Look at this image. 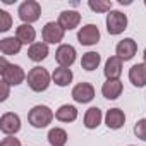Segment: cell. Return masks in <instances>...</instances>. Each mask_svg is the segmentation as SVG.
I'll use <instances>...</instances> for the list:
<instances>
[{"instance_id": "obj_1", "label": "cell", "mask_w": 146, "mask_h": 146, "mask_svg": "<svg viewBox=\"0 0 146 146\" xmlns=\"http://www.w3.org/2000/svg\"><path fill=\"white\" fill-rule=\"evenodd\" d=\"M0 76H2V81L7 83L9 86H19L21 83H24V79H28L26 72L23 70L21 65L7 64L4 57L0 58Z\"/></svg>"}, {"instance_id": "obj_2", "label": "cell", "mask_w": 146, "mask_h": 146, "mask_svg": "<svg viewBox=\"0 0 146 146\" xmlns=\"http://www.w3.org/2000/svg\"><path fill=\"white\" fill-rule=\"evenodd\" d=\"M52 120H53V112L46 105H36L28 113V122L35 129H43L48 124H52Z\"/></svg>"}, {"instance_id": "obj_3", "label": "cell", "mask_w": 146, "mask_h": 146, "mask_svg": "<svg viewBox=\"0 0 146 146\" xmlns=\"http://www.w3.org/2000/svg\"><path fill=\"white\" fill-rule=\"evenodd\" d=\"M50 79H52V76L48 74V70L43 69V67H33L28 72V86L33 91H36V93H41V91L48 90Z\"/></svg>"}, {"instance_id": "obj_4", "label": "cell", "mask_w": 146, "mask_h": 146, "mask_svg": "<svg viewBox=\"0 0 146 146\" xmlns=\"http://www.w3.org/2000/svg\"><path fill=\"white\" fill-rule=\"evenodd\" d=\"M17 14H19V19L23 21V24H31V23H36L41 16V5L35 0H26L23 2L17 9Z\"/></svg>"}, {"instance_id": "obj_5", "label": "cell", "mask_w": 146, "mask_h": 146, "mask_svg": "<svg viewBox=\"0 0 146 146\" xmlns=\"http://www.w3.org/2000/svg\"><path fill=\"white\" fill-rule=\"evenodd\" d=\"M127 29V16L120 11H110L107 14V31L112 36H117Z\"/></svg>"}, {"instance_id": "obj_6", "label": "cell", "mask_w": 146, "mask_h": 146, "mask_svg": "<svg viewBox=\"0 0 146 146\" xmlns=\"http://www.w3.org/2000/svg\"><path fill=\"white\" fill-rule=\"evenodd\" d=\"M0 131L7 136H14L21 131V119L14 112H5L0 117Z\"/></svg>"}, {"instance_id": "obj_7", "label": "cell", "mask_w": 146, "mask_h": 146, "mask_svg": "<svg viewBox=\"0 0 146 146\" xmlns=\"http://www.w3.org/2000/svg\"><path fill=\"white\" fill-rule=\"evenodd\" d=\"M64 33H65L64 28L58 23L52 21V23L45 24V28L41 31V36H43V41L46 45H55V43H60L64 40Z\"/></svg>"}, {"instance_id": "obj_8", "label": "cell", "mask_w": 146, "mask_h": 146, "mask_svg": "<svg viewBox=\"0 0 146 146\" xmlns=\"http://www.w3.org/2000/svg\"><path fill=\"white\" fill-rule=\"evenodd\" d=\"M136 52H137V43H136L132 38H124V40H120V41L117 43V46H115V53H117V57H119L122 62L131 60V58L136 55Z\"/></svg>"}, {"instance_id": "obj_9", "label": "cell", "mask_w": 146, "mask_h": 146, "mask_svg": "<svg viewBox=\"0 0 146 146\" xmlns=\"http://www.w3.org/2000/svg\"><path fill=\"white\" fill-rule=\"evenodd\" d=\"M55 60L58 62L60 67H70L72 64L76 62V48L72 45H60L55 52Z\"/></svg>"}, {"instance_id": "obj_10", "label": "cell", "mask_w": 146, "mask_h": 146, "mask_svg": "<svg viewBox=\"0 0 146 146\" xmlns=\"http://www.w3.org/2000/svg\"><path fill=\"white\" fill-rule=\"evenodd\" d=\"M78 40L81 45L84 46H91V45H96L100 41V29L95 26V24H86L79 29L78 33Z\"/></svg>"}, {"instance_id": "obj_11", "label": "cell", "mask_w": 146, "mask_h": 146, "mask_svg": "<svg viewBox=\"0 0 146 146\" xmlns=\"http://www.w3.org/2000/svg\"><path fill=\"white\" fill-rule=\"evenodd\" d=\"M72 98L78 103H90L95 98V88L90 83H79L72 88Z\"/></svg>"}, {"instance_id": "obj_12", "label": "cell", "mask_w": 146, "mask_h": 146, "mask_svg": "<svg viewBox=\"0 0 146 146\" xmlns=\"http://www.w3.org/2000/svg\"><path fill=\"white\" fill-rule=\"evenodd\" d=\"M57 23L64 28V31L76 29L79 26V23H81V14L78 11H62Z\"/></svg>"}, {"instance_id": "obj_13", "label": "cell", "mask_w": 146, "mask_h": 146, "mask_svg": "<svg viewBox=\"0 0 146 146\" xmlns=\"http://www.w3.org/2000/svg\"><path fill=\"white\" fill-rule=\"evenodd\" d=\"M129 81L136 88L146 86V64H136L129 69Z\"/></svg>"}, {"instance_id": "obj_14", "label": "cell", "mask_w": 146, "mask_h": 146, "mask_svg": "<svg viewBox=\"0 0 146 146\" xmlns=\"http://www.w3.org/2000/svg\"><path fill=\"white\" fill-rule=\"evenodd\" d=\"M105 124H107L108 129H113V131L120 129V127L125 124V115H124V112H122L120 108H110V110H107Z\"/></svg>"}, {"instance_id": "obj_15", "label": "cell", "mask_w": 146, "mask_h": 146, "mask_svg": "<svg viewBox=\"0 0 146 146\" xmlns=\"http://www.w3.org/2000/svg\"><path fill=\"white\" fill-rule=\"evenodd\" d=\"M122 83L119 79H107V83H103L102 86V95L107 100H117L122 95Z\"/></svg>"}, {"instance_id": "obj_16", "label": "cell", "mask_w": 146, "mask_h": 146, "mask_svg": "<svg viewBox=\"0 0 146 146\" xmlns=\"http://www.w3.org/2000/svg\"><path fill=\"white\" fill-rule=\"evenodd\" d=\"M103 72H105V78L107 79H119L120 74H122V60L117 55L110 57L107 60V64H105Z\"/></svg>"}, {"instance_id": "obj_17", "label": "cell", "mask_w": 146, "mask_h": 146, "mask_svg": "<svg viewBox=\"0 0 146 146\" xmlns=\"http://www.w3.org/2000/svg\"><path fill=\"white\" fill-rule=\"evenodd\" d=\"M16 38H17L23 45H33V43H36V41H35L36 31H35V28H33L31 24H21V26H17V29H16Z\"/></svg>"}, {"instance_id": "obj_18", "label": "cell", "mask_w": 146, "mask_h": 146, "mask_svg": "<svg viewBox=\"0 0 146 146\" xmlns=\"http://www.w3.org/2000/svg\"><path fill=\"white\" fill-rule=\"evenodd\" d=\"M21 46H23V43L16 36H7V38L0 40V52L4 55H16L21 52Z\"/></svg>"}, {"instance_id": "obj_19", "label": "cell", "mask_w": 146, "mask_h": 146, "mask_svg": "<svg viewBox=\"0 0 146 146\" xmlns=\"http://www.w3.org/2000/svg\"><path fill=\"white\" fill-rule=\"evenodd\" d=\"M72 78H74V74H72V70L67 69V67H57L53 70V74H52V81L57 84V86H69Z\"/></svg>"}, {"instance_id": "obj_20", "label": "cell", "mask_w": 146, "mask_h": 146, "mask_svg": "<svg viewBox=\"0 0 146 146\" xmlns=\"http://www.w3.org/2000/svg\"><path fill=\"white\" fill-rule=\"evenodd\" d=\"M102 110L98 107H91L88 108V112L84 113V127L86 129H96L100 124H102Z\"/></svg>"}, {"instance_id": "obj_21", "label": "cell", "mask_w": 146, "mask_h": 146, "mask_svg": "<svg viewBox=\"0 0 146 146\" xmlns=\"http://www.w3.org/2000/svg\"><path fill=\"white\" fill-rule=\"evenodd\" d=\"M46 55H48V45H46V43L36 41V43H33V45L29 46V50H28V57H29L33 62H41V60L46 58Z\"/></svg>"}, {"instance_id": "obj_22", "label": "cell", "mask_w": 146, "mask_h": 146, "mask_svg": "<svg viewBox=\"0 0 146 146\" xmlns=\"http://www.w3.org/2000/svg\"><path fill=\"white\" fill-rule=\"evenodd\" d=\"M55 119L60 122H74L78 119V108L74 105H62L55 112Z\"/></svg>"}, {"instance_id": "obj_23", "label": "cell", "mask_w": 146, "mask_h": 146, "mask_svg": "<svg viewBox=\"0 0 146 146\" xmlns=\"http://www.w3.org/2000/svg\"><path fill=\"white\" fill-rule=\"evenodd\" d=\"M100 62H102L100 53H96V52H86L83 55V58H81V67L84 70H95V69H98Z\"/></svg>"}, {"instance_id": "obj_24", "label": "cell", "mask_w": 146, "mask_h": 146, "mask_svg": "<svg viewBox=\"0 0 146 146\" xmlns=\"http://www.w3.org/2000/svg\"><path fill=\"white\" fill-rule=\"evenodd\" d=\"M46 137H48V143L52 146H65V143H67V132L64 129H60V127L50 129Z\"/></svg>"}, {"instance_id": "obj_25", "label": "cell", "mask_w": 146, "mask_h": 146, "mask_svg": "<svg viewBox=\"0 0 146 146\" xmlns=\"http://www.w3.org/2000/svg\"><path fill=\"white\" fill-rule=\"evenodd\" d=\"M88 5L95 12H110L112 11V2L110 0H90Z\"/></svg>"}, {"instance_id": "obj_26", "label": "cell", "mask_w": 146, "mask_h": 146, "mask_svg": "<svg viewBox=\"0 0 146 146\" xmlns=\"http://www.w3.org/2000/svg\"><path fill=\"white\" fill-rule=\"evenodd\" d=\"M12 28V17L7 11H0V31L5 33Z\"/></svg>"}, {"instance_id": "obj_27", "label": "cell", "mask_w": 146, "mask_h": 146, "mask_svg": "<svg viewBox=\"0 0 146 146\" xmlns=\"http://www.w3.org/2000/svg\"><path fill=\"white\" fill-rule=\"evenodd\" d=\"M134 134L136 137H139L141 141H146V119H141L136 122L134 125Z\"/></svg>"}, {"instance_id": "obj_28", "label": "cell", "mask_w": 146, "mask_h": 146, "mask_svg": "<svg viewBox=\"0 0 146 146\" xmlns=\"http://www.w3.org/2000/svg\"><path fill=\"white\" fill-rule=\"evenodd\" d=\"M0 146H21V141L14 136H5L2 141H0Z\"/></svg>"}, {"instance_id": "obj_29", "label": "cell", "mask_w": 146, "mask_h": 146, "mask_svg": "<svg viewBox=\"0 0 146 146\" xmlns=\"http://www.w3.org/2000/svg\"><path fill=\"white\" fill-rule=\"evenodd\" d=\"M0 86H2V96H0V102H5L7 96H9V84L7 83H0Z\"/></svg>"}, {"instance_id": "obj_30", "label": "cell", "mask_w": 146, "mask_h": 146, "mask_svg": "<svg viewBox=\"0 0 146 146\" xmlns=\"http://www.w3.org/2000/svg\"><path fill=\"white\" fill-rule=\"evenodd\" d=\"M143 57H144V64H146V48H144V53H143Z\"/></svg>"}, {"instance_id": "obj_31", "label": "cell", "mask_w": 146, "mask_h": 146, "mask_svg": "<svg viewBox=\"0 0 146 146\" xmlns=\"http://www.w3.org/2000/svg\"><path fill=\"white\" fill-rule=\"evenodd\" d=\"M144 5H146V0H144Z\"/></svg>"}, {"instance_id": "obj_32", "label": "cell", "mask_w": 146, "mask_h": 146, "mask_svg": "<svg viewBox=\"0 0 146 146\" xmlns=\"http://www.w3.org/2000/svg\"><path fill=\"white\" fill-rule=\"evenodd\" d=\"M131 146H132V144H131Z\"/></svg>"}]
</instances>
